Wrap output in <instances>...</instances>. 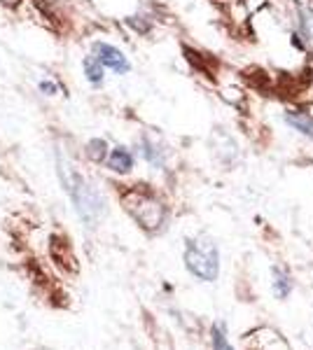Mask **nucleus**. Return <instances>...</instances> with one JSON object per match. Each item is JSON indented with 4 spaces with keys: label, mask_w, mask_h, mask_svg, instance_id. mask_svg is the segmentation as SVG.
<instances>
[{
    "label": "nucleus",
    "mask_w": 313,
    "mask_h": 350,
    "mask_svg": "<svg viewBox=\"0 0 313 350\" xmlns=\"http://www.w3.org/2000/svg\"><path fill=\"white\" fill-rule=\"evenodd\" d=\"M185 267L192 275H197L199 280H206V283L218 280L220 252H218V245L213 243V239H208V236H199V239L187 241Z\"/></svg>",
    "instance_id": "1"
},
{
    "label": "nucleus",
    "mask_w": 313,
    "mask_h": 350,
    "mask_svg": "<svg viewBox=\"0 0 313 350\" xmlns=\"http://www.w3.org/2000/svg\"><path fill=\"white\" fill-rule=\"evenodd\" d=\"M122 201H124V208L131 213V217H134L145 231H157L164 227L166 208H164V203L159 201L152 191L134 187V189L124 191Z\"/></svg>",
    "instance_id": "2"
},
{
    "label": "nucleus",
    "mask_w": 313,
    "mask_h": 350,
    "mask_svg": "<svg viewBox=\"0 0 313 350\" xmlns=\"http://www.w3.org/2000/svg\"><path fill=\"white\" fill-rule=\"evenodd\" d=\"M59 173H61V183H64L66 191L71 194V199L75 201L79 217H84L89 222V227H94L96 217H99V213H101V199L96 196V191L89 187L77 173H73L68 163L59 161Z\"/></svg>",
    "instance_id": "3"
},
{
    "label": "nucleus",
    "mask_w": 313,
    "mask_h": 350,
    "mask_svg": "<svg viewBox=\"0 0 313 350\" xmlns=\"http://www.w3.org/2000/svg\"><path fill=\"white\" fill-rule=\"evenodd\" d=\"M283 124H286L290 131L299 133L301 138L313 143V112L304 108H288L283 112Z\"/></svg>",
    "instance_id": "4"
},
{
    "label": "nucleus",
    "mask_w": 313,
    "mask_h": 350,
    "mask_svg": "<svg viewBox=\"0 0 313 350\" xmlns=\"http://www.w3.org/2000/svg\"><path fill=\"white\" fill-rule=\"evenodd\" d=\"M96 56H99L101 64L108 66L110 70L119 72V75H124V72L131 70V64L127 61V56L119 52L117 47H112V44L99 42V44H96Z\"/></svg>",
    "instance_id": "5"
},
{
    "label": "nucleus",
    "mask_w": 313,
    "mask_h": 350,
    "mask_svg": "<svg viewBox=\"0 0 313 350\" xmlns=\"http://www.w3.org/2000/svg\"><path fill=\"white\" fill-rule=\"evenodd\" d=\"M292 31H297L306 42H313V8L309 3H295Z\"/></svg>",
    "instance_id": "6"
},
{
    "label": "nucleus",
    "mask_w": 313,
    "mask_h": 350,
    "mask_svg": "<svg viewBox=\"0 0 313 350\" xmlns=\"http://www.w3.org/2000/svg\"><path fill=\"white\" fill-rule=\"evenodd\" d=\"M140 157H143L147 163H152L155 168H162L166 152L162 150V145H159L157 140H152L145 135V138H140Z\"/></svg>",
    "instance_id": "7"
},
{
    "label": "nucleus",
    "mask_w": 313,
    "mask_h": 350,
    "mask_svg": "<svg viewBox=\"0 0 313 350\" xmlns=\"http://www.w3.org/2000/svg\"><path fill=\"white\" fill-rule=\"evenodd\" d=\"M108 166L112 168L115 173H129L131 168H134V157H131V152L127 148H115L110 152V157H108Z\"/></svg>",
    "instance_id": "8"
},
{
    "label": "nucleus",
    "mask_w": 313,
    "mask_h": 350,
    "mask_svg": "<svg viewBox=\"0 0 313 350\" xmlns=\"http://www.w3.org/2000/svg\"><path fill=\"white\" fill-rule=\"evenodd\" d=\"M271 278H274V292L278 299H286L290 292H292V280L283 269H271Z\"/></svg>",
    "instance_id": "9"
},
{
    "label": "nucleus",
    "mask_w": 313,
    "mask_h": 350,
    "mask_svg": "<svg viewBox=\"0 0 313 350\" xmlns=\"http://www.w3.org/2000/svg\"><path fill=\"white\" fill-rule=\"evenodd\" d=\"M84 72H87V80L92 84L103 82V64L99 61V56H87L84 59Z\"/></svg>",
    "instance_id": "10"
},
{
    "label": "nucleus",
    "mask_w": 313,
    "mask_h": 350,
    "mask_svg": "<svg viewBox=\"0 0 313 350\" xmlns=\"http://www.w3.org/2000/svg\"><path fill=\"white\" fill-rule=\"evenodd\" d=\"M105 150H108V145H105V140H92V143L87 145V154H89V159H94V161H103L105 159Z\"/></svg>",
    "instance_id": "11"
},
{
    "label": "nucleus",
    "mask_w": 313,
    "mask_h": 350,
    "mask_svg": "<svg viewBox=\"0 0 313 350\" xmlns=\"http://www.w3.org/2000/svg\"><path fill=\"white\" fill-rule=\"evenodd\" d=\"M213 350H234V348H231V343L227 341L225 327H222V325L213 327Z\"/></svg>",
    "instance_id": "12"
},
{
    "label": "nucleus",
    "mask_w": 313,
    "mask_h": 350,
    "mask_svg": "<svg viewBox=\"0 0 313 350\" xmlns=\"http://www.w3.org/2000/svg\"><path fill=\"white\" fill-rule=\"evenodd\" d=\"M290 47H292L295 52H299V54H306V49H309V42H306L297 31H290Z\"/></svg>",
    "instance_id": "13"
},
{
    "label": "nucleus",
    "mask_w": 313,
    "mask_h": 350,
    "mask_svg": "<svg viewBox=\"0 0 313 350\" xmlns=\"http://www.w3.org/2000/svg\"><path fill=\"white\" fill-rule=\"evenodd\" d=\"M40 92H47L49 96H52V94H56V84H52V82H40Z\"/></svg>",
    "instance_id": "14"
},
{
    "label": "nucleus",
    "mask_w": 313,
    "mask_h": 350,
    "mask_svg": "<svg viewBox=\"0 0 313 350\" xmlns=\"http://www.w3.org/2000/svg\"><path fill=\"white\" fill-rule=\"evenodd\" d=\"M0 3H10V5H14V3H16V0H0Z\"/></svg>",
    "instance_id": "15"
}]
</instances>
